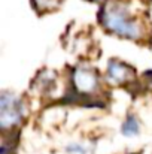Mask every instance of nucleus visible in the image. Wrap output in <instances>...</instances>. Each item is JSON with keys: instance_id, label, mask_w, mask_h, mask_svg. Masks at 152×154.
I'll list each match as a JSON object with an SVG mask.
<instances>
[{"instance_id": "nucleus-1", "label": "nucleus", "mask_w": 152, "mask_h": 154, "mask_svg": "<svg viewBox=\"0 0 152 154\" xmlns=\"http://www.w3.org/2000/svg\"><path fill=\"white\" fill-rule=\"evenodd\" d=\"M100 20L109 32L127 39H137L142 33L139 23L133 20L128 12L121 6H106L104 9H101Z\"/></svg>"}, {"instance_id": "nucleus-2", "label": "nucleus", "mask_w": 152, "mask_h": 154, "mask_svg": "<svg viewBox=\"0 0 152 154\" xmlns=\"http://www.w3.org/2000/svg\"><path fill=\"white\" fill-rule=\"evenodd\" d=\"M22 118V105L12 94H1L0 99V124L1 129H10Z\"/></svg>"}, {"instance_id": "nucleus-3", "label": "nucleus", "mask_w": 152, "mask_h": 154, "mask_svg": "<svg viewBox=\"0 0 152 154\" xmlns=\"http://www.w3.org/2000/svg\"><path fill=\"white\" fill-rule=\"evenodd\" d=\"M73 84L78 91L81 93H91L97 87V76L94 75L93 70L79 67L73 73Z\"/></svg>"}, {"instance_id": "nucleus-4", "label": "nucleus", "mask_w": 152, "mask_h": 154, "mask_svg": "<svg viewBox=\"0 0 152 154\" xmlns=\"http://www.w3.org/2000/svg\"><path fill=\"white\" fill-rule=\"evenodd\" d=\"M107 76L115 84H124L133 78V69L121 61H110L107 66Z\"/></svg>"}, {"instance_id": "nucleus-5", "label": "nucleus", "mask_w": 152, "mask_h": 154, "mask_svg": "<svg viewBox=\"0 0 152 154\" xmlns=\"http://www.w3.org/2000/svg\"><path fill=\"white\" fill-rule=\"evenodd\" d=\"M139 130H140V126L134 117H128L127 121L122 124V133L125 136H136L139 133Z\"/></svg>"}, {"instance_id": "nucleus-6", "label": "nucleus", "mask_w": 152, "mask_h": 154, "mask_svg": "<svg viewBox=\"0 0 152 154\" xmlns=\"http://www.w3.org/2000/svg\"><path fill=\"white\" fill-rule=\"evenodd\" d=\"M60 0H34L36 6L40 9V11H45V9H52L58 5Z\"/></svg>"}, {"instance_id": "nucleus-7", "label": "nucleus", "mask_w": 152, "mask_h": 154, "mask_svg": "<svg viewBox=\"0 0 152 154\" xmlns=\"http://www.w3.org/2000/svg\"><path fill=\"white\" fill-rule=\"evenodd\" d=\"M69 150H70V153H79V154H85L87 153L85 147H81L79 144H73L72 147H69Z\"/></svg>"}, {"instance_id": "nucleus-8", "label": "nucleus", "mask_w": 152, "mask_h": 154, "mask_svg": "<svg viewBox=\"0 0 152 154\" xmlns=\"http://www.w3.org/2000/svg\"><path fill=\"white\" fill-rule=\"evenodd\" d=\"M93 2H101V0H93Z\"/></svg>"}]
</instances>
